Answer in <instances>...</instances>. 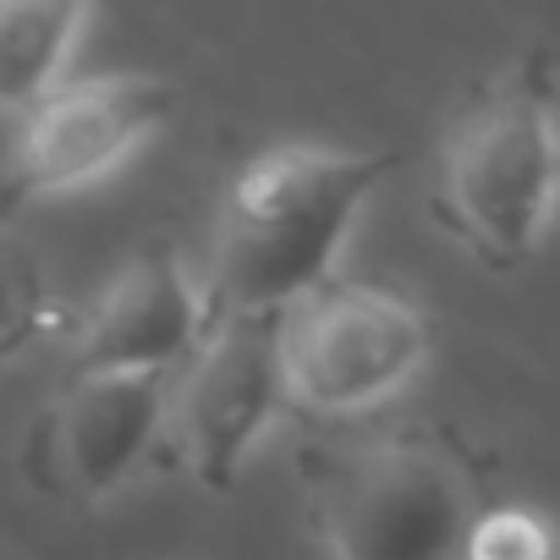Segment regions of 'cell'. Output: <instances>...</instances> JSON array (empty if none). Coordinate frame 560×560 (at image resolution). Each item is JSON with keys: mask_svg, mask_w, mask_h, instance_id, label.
Masks as SVG:
<instances>
[{"mask_svg": "<svg viewBox=\"0 0 560 560\" xmlns=\"http://www.w3.org/2000/svg\"><path fill=\"white\" fill-rule=\"evenodd\" d=\"M390 165L396 154L330 143H275L242 160L220 198L203 269L209 308L287 314L336 280V258Z\"/></svg>", "mask_w": 560, "mask_h": 560, "instance_id": "6da1fadb", "label": "cell"}, {"mask_svg": "<svg viewBox=\"0 0 560 560\" xmlns=\"http://www.w3.org/2000/svg\"><path fill=\"white\" fill-rule=\"evenodd\" d=\"M560 203V78L533 45L505 72L478 83L440 138L434 214L489 269H516L538 253Z\"/></svg>", "mask_w": 560, "mask_h": 560, "instance_id": "7a4b0ae2", "label": "cell"}, {"mask_svg": "<svg viewBox=\"0 0 560 560\" xmlns=\"http://www.w3.org/2000/svg\"><path fill=\"white\" fill-rule=\"evenodd\" d=\"M298 472L330 560H462L483 511L472 456L440 429L319 440Z\"/></svg>", "mask_w": 560, "mask_h": 560, "instance_id": "3957f363", "label": "cell"}, {"mask_svg": "<svg viewBox=\"0 0 560 560\" xmlns=\"http://www.w3.org/2000/svg\"><path fill=\"white\" fill-rule=\"evenodd\" d=\"M429 363V319L374 280H325L280 314V380L308 418H363Z\"/></svg>", "mask_w": 560, "mask_h": 560, "instance_id": "277c9868", "label": "cell"}, {"mask_svg": "<svg viewBox=\"0 0 560 560\" xmlns=\"http://www.w3.org/2000/svg\"><path fill=\"white\" fill-rule=\"evenodd\" d=\"M287 407L280 314H214L203 347L176 374L165 445L192 483L225 494Z\"/></svg>", "mask_w": 560, "mask_h": 560, "instance_id": "5b68a950", "label": "cell"}, {"mask_svg": "<svg viewBox=\"0 0 560 560\" xmlns=\"http://www.w3.org/2000/svg\"><path fill=\"white\" fill-rule=\"evenodd\" d=\"M176 374H67L28 423V483L67 505H100L138 483L165 445Z\"/></svg>", "mask_w": 560, "mask_h": 560, "instance_id": "8992f818", "label": "cell"}, {"mask_svg": "<svg viewBox=\"0 0 560 560\" xmlns=\"http://www.w3.org/2000/svg\"><path fill=\"white\" fill-rule=\"evenodd\" d=\"M171 116H176V83L154 72L67 78L50 100H39L23 116L7 176H0V209L67 198L78 187L105 182Z\"/></svg>", "mask_w": 560, "mask_h": 560, "instance_id": "52a82bcc", "label": "cell"}, {"mask_svg": "<svg viewBox=\"0 0 560 560\" xmlns=\"http://www.w3.org/2000/svg\"><path fill=\"white\" fill-rule=\"evenodd\" d=\"M209 325L203 275L176 247H143L89 308L67 374H176Z\"/></svg>", "mask_w": 560, "mask_h": 560, "instance_id": "ba28073f", "label": "cell"}, {"mask_svg": "<svg viewBox=\"0 0 560 560\" xmlns=\"http://www.w3.org/2000/svg\"><path fill=\"white\" fill-rule=\"evenodd\" d=\"M89 34V7L67 0H0V110L28 116L50 100Z\"/></svg>", "mask_w": 560, "mask_h": 560, "instance_id": "9c48e42d", "label": "cell"}, {"mask_svg": "<svg viewBox=\"0 0 560 560\" xmlns=\"http://www.w3.org/2000/svg\"><path fill=\"white\" fill-rule=\"evenodd\" d=\"M462 560H555V527L527 505H483Z\"/></svg>", "mask_w": 560, "mask_h": 560, "instance_id": "30bf717a", "label": "cell"}, {"mask_svg": "<svg viewBox=\"0 0 560 560\" xmlns=\"http://www.w3.org/2000/svg\"><path fill=\"white\" fill-rule=\"evenodd\" d=\"M39 275L34 264L0 236V341H23L39 336Z\"/></svg>", "mask_w": 560, "mask_h": 560, "instance_id": "8fae6325", "label": "cell"}, {"mask_svg": "<svg viewBox=\"0 0 560 560\" xmlns=\"http://www.w3.org/2000/svg\"><path fill=\"white\" fill-rule=\"evenodd\" d=\"M28 347H34V336H23V341H0V369H7L18 352H28Z\"/></svg>", "mask_w": 560, "mask_h": 560, "instance_id": "7c38bea8", "label": "cell"}]
</instances>
